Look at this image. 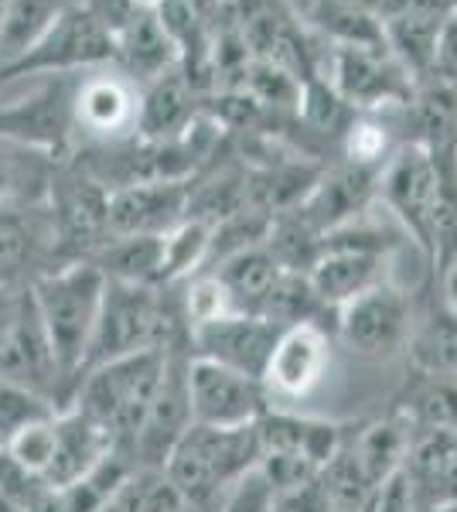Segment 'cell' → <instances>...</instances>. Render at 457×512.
<instances>
[{"label":"cell","instance_id":"obj_1","mask_svg":"<svg viewBox=\"0 0 457 512\" xmlns=\"http://www.w3.org/2000/svg\"><path fill=\"white\" fill-rule=\"evenodd\" d=\"M174 349H188V321L181 311V297H171V287L106 280L103 308H99L82 373L123 359V355Z\"/></svg>","mask_w":457,"mask_h":512},{"label":"cell","instance_id":"obj_2","mask_svg":"<svg viewBox=\"0 0 457 512\" xmlns=\"http://www.w3.org/2000/svg\"><path fill=\"white\" fill-rule=\"evenodd\" d=\"M263 458L256 424L246 427H209L191 424L164 461V475L185 499L188 509L219 512L232 485L256 472Z\"/></svg>","mask_w":457,"mask_h":512},{"label":"cell","instance_id":"obj_3","mask_svg":"<svg viewBox=\"0 0 457 512\" xmlns=\"http://www.w3.org/2000/svg\"><path fill=\"white\" fill-rule=\"evenodd\" d=\"M103 291V270L89 260L55 267L38 280H31V297H35L41 325L48 332L58 366L72 383V393H76L82 366H86V352L96 332L99 308H103Z\"/></svg>","mask_w":457,"mask_h":512},{"label":"cell","instance_id":"obj_4","mask_svg":"<svg viewBox=\"0 0 457 512\" xmlns=\"http://www.w3.org/2000/svg\"><path fill=\"white\" fill-rule=\"evenodd\" d=\"M168 355L171 352H137L93 366L76 383L69 407L96 420L116 441V448L130 454V441H134L137 427L144 424L157 386L164 379V369H168Z\"/></svg>","mask_w":457,"mask_h":512},{"label":"cell","instance_id":"obj_5","mask_svg":"<svg viewBox=\"0 0 457 512\" xmlns=\"http://www.w3.org/2000/svg\"><path fill=\"white\" fill-rule=\"evenodd\" d=\"M440 195H444V147L430 151V147L406 140L382 164L379 202L413 236V243L430 263L437 253Z\"/></svg>","mask_w":457,"mask_h":512},{"label":"cell","instance_id":"obj_6","mask_svg":"<svg viewBox=\"0 0 457 512\" xmlns=\"http://www.w3.org/2000/svg\"><path fill=\"white\" fill-rule=\"evenodd\" d=\"M48 212L55 226V267L93 260L110 243V192L99 188L93 178L82 175L72 161H58Z\"/></svg>","mask_w":457,"mask_h":512},{"label":"cell","instance_id":"obj_7","mask_svg":"<svg viewBox=\"0 0 457 512\" xmlns=\"http://www.w3.org/2000/svg\"><path fill=\"white\" fill-rule=\"evenodd\" d=\"M113 62L116 38L79 0L48 28V35L31 52H24L18 62L0 69V86L28 76H79V72H93Z\"/></svg>","mask_w":457,"mask_h":512},{"label":"cell","instance_id":"obj_8","mask_svg":"<svg viewBox=\"0 0 457 512\" xmlns=\"http://www.w3.org/2000/svg\"><path fill=\"white\" fill-rule=\"evenodd\" d=\"M318 72L355 113L403 110L413 99V79L389 55V48H359V45H328L318 62Z\"/></svg>","mask_w":457,"mask_h":512},{"label":"cell","instance_id":"obj_9","mask_svg":"<svg viewBox=\"0 0 457 512\" xmlns=\"http://www.w3.org/2000/svg\"><path fill=\"white\" fill-rule=\"evenodd\" d=\"M413 301L393 280L372 287L335 311V332L362 359H393L406 352L413 332Z\"/></svg>","mask_w":457,"mask_h":512},{"label":"cell","instance_id":"obj_10","mask_svg":"<svg viewBox=\"0 0 457 512\" xmlns=\"http://www.w3.org/2000/svg\"><path fill=\"white\" fill-rule=\"evenodd\" d=\"M188 403L191 420L209 427L256 424L273 407L263 379L236 373L212 359L188 355Z\"/></svg>","mask_w":457,"mask_h":512},{"label":"cell","instance_id":"obj_11","mask_svg":"<svg viewBox=\"0 0 457 512\" xmlns=\"http://www.w3.org/2000/svg\"><path fill=\"white\" fill-rule=\"evenodd\" d=\"M188 355V349H174L168 355V369H164L151 410L130 441V458L140 468H164L174 444L195 424L188 403Z\"/></svg>","mask_w":457,"mask_h":512},{"label":"cell","instance_id":"obj_12","mask_svg":"<svg viewBox=\"0 0 457 512\" xmlns=\"http://www.w3.org/2000/svg\"><path fill=\"white\" fill-rule=\"evenodd\" d=\"M280 338V328L270 325L260 315H222L205 325H195L188 332V352L198 359H212L219 366H229L236 373L263 379L270 352Z\"/></svg>","mask_w":457,"mask_h":512},{"label":"cell","instance_id":"obj_13","mask_svg":"<svg viewBox=\"0 0 457 512\" xmlns=\"http://www.w3.org/2000/svg\"><path fill=\"white\" fill-rule=\"evenodd\" d=\"M55 226L45 205H0V287H28L52 270Z\"/></svg>","mask_w":457,"mask_h":512},{"label":"cell","instance_id":"obj_14","mask_svg":"<svg viewBox=\"0 0 457 512\" xmlns=\"http://www.w3.org/2000/svg\"><path fill=\"white\" fill-rule=\"evenodd\" d=\"M379 175L382 168H369V164L355 161H345L331 171L324 168L318 185L304 195V202L294 205V212L318 236L335 233V229L365 216L372 198H379Z\"/></svg>","mask_w":457,"mask_h":512},{"label":"cell","instance_id":"obj_15","mask_svg":"<svg viewBox=\"0 0 457 512\" xmlns=\"http://www.w3.org/2000/svg\"><path fill=\"white\" fill-rule=\"evenodd\" d=\"M140 89L120 72H93L76 82L72 96V123L86 144H113L134 137Z\"/></svg>","mask_w":457,"mask_h":512},{"label":"cell","instance_id":"obj_16","mask_svg":"<svg viewBox=\"0 0 457 512\" xmlns=\"http://www.w3.org/2000/svg\"><path fill=\"white\" fill-rule=\"evenodd\" d=\"M191 178L140 181L110 192V236H164L188 219Z\"/></svg>","mask_w":457,"mask_h":512},{"label":"cell","instance_id":"obj_17","mask_svg":"<svg viewBox=\"0 0 457 512\" xmlns=\"http://www.w3.org/2000/svg\"><path fill=\"white\" fill-rule=\"evenodd\" d=\"M331 362V335L324 325H297L284 328L270 352L263 386L270 400H301L321 383Z\"/></svg>","mask_w":457,"mask_h":512},{"label":"cell","instance_id":"obj_18","mask_svg":"<svg viewBox=\"0 0 457 512\" xmlns=\"http://www.w3.org/2000/svg\"><path fill=\"white\" fill-rule=\"evenodd\" d=\"M256 434H260L263 454H301V458L324 468L345 448L352 431L345 424H335V420L304 417L284 407H270L256 420Z\"/></svg>","mask_w":457,"mask_h":512},{"label":"cell","instance_id":"obj_19","mask_svg":"<svg viewBox=\"0 0 457 512\" xmlns=\"http://www.w3.org/2000/svg\"><path fill=\"white\" fill-rule=\"evenodd\" d=\"M307 277L328 311H338L352 297L393 280L389 277V253L355 250V246H324Z\"/></svg>","mask_w":457,"mask_h":512},{"label":"cell","instance_id":"obj_20","mask_svg":"<svg viewBox=\"0 0 457 512\" xmlns=\"http://www.w3.org/2000/svg\"><path fill=\"white\" fill-rule=\"evenodd\" d=\"M202 113V96L191 89L181 69H171L154 82L140 86L137 96V127L140 140H178Z\"/></svg>","mask_w":457,"mask_h":512},{"label":"cell","instance_id":"obj_21","mask_svg":"<svg viewBox=\"0 0 457 512\" xmlns=\"http://www.w3.org/2000/svg\"><path fill=\"white\" fill-rule=\"evenodd\" d=\"M120 451L116 441L96 420H89L86 414H79L76 407L58 410L55 417V458L45 472V482L62 489V485L79 482L82 475H89L106 454Z\"/></svg>","mask_w":457,"mask_h":512},{"label":"cell","instance_id":"obj_22","mask_svg":"<svg viewBox=\"0 0 457 512\" xmlns=\"http://www.w3.org/2000/svg\"><path fill=\"white\" fill-rule=\"evenodd\" d=\"M181 55L171 35L164 31V24L157 21L154 11L140 14V18L116 38V72L127 76L134 86H147L164 72L178 69Z\"/></svg>","mask_w":457,"mask_h":512},{"label":"cell","instance_id":"obj_23","mask_svg":"<svg viewBox=\"0 0 457 512\" xmlns=\"http://www.w3.org/2000/svg\"><path fill=\"white\" fill-rule=\"evenodd\" d=\"M205 274H215V280H219L222 291L229 297L232 311H239V315H260L277 277L284 274V267L267 250V243H260L229 256V260H222L219 267L205 270Z\"/></svg>","mask_w":457,"mask_h":512},{"label":"cell","instance_id":"obj_24","mask_svg":"<svg viewBox=\"0 0 457 512\" xmlns=\"http://www.w3.org/2000/svg\"><path fill=\"white\" fill-rule=\"evenodd\" d=\"M413 427L400 410L389 417H379L372 424H362V431L348 437V448H352L355 461L362 465L365 478L372 485H386L393 475H400L406 468V454H410Z\"/></svg>","mask_w":457,"mask_h":512},{"label":"cell","instance_id":"obj_25","mask_svg":"<svg viewBox=\"0 0 457 512\" xmlns=\"http://www.w3.org/2000/svg\"><path fill=\"white\" fill-rule=\"evenodd\" d=\"M58 158L0 137V205H45Z\"/></svg>","mask_w":457,"mask_h":512},{"label":"cell","instance_id":"obj_26","mask_svg":"<svg viewBox=\"0 0 457 512\" xmlns=\"http://www.w3.org/2000/svg\"><path fill=\"white\" fill-rule=\"evenodd\" d=\"M447 18L451 14H410V18L382 24V38H386L389 55L400 62V69L413 79V86L427 76H434L440 31H444Z\"/></svg>","mask_w":457,"mask_h":512},{"label":"cell","instance_id":"obj_27","mask_svg":"<svg viewBox=\"0 0 457 512\" xmlns=\"http://www.w3.org/2000/svg\"><path fill=\"white\" fill-rule=\"evenodd\" d=\"M106 280L164 287V236H113L93 260Z\"/></svg>","mask_w":457,"mask_h":512},{"label":"cell","instance_id":"obj_28","mask_svg":"<svg viewBox=\"0 0 457 512\" xmlns=\"http://www.w3.org/2000/svg\"><path fill=\"white\" fill-rule=\"evenodd\" d=\"M72 4L79 0H11L4 24H0V69L31 52Z\"/></svg>","mask_w":457,"mask_h":512},{"label":"cell","instance_id":"obj_29","mask_svg":"<svg viewBox=\"0 0 457 512\" xmlns=\"http://www.w3.org/2000/svg\"><path fill=\"white\" fill-rule=\"evenodd\" d=\"M400 414L413 431H457V379L427 376L413 369L400 400Z\"/></svg>","mask_w":457,"mask_h":512},{"label":"cell","instance_id":"obj_30","mask_svg":"<svg viewBox=\"0 0 457 512\" xmlns=\"http://www.w3.org/2000/svg\"><path fill=\"white\" fill-rule=\"evenodd\" d=\"M406 355H410L417 373L457 379V318L444 304L423 321H413Z\"/></svg>","mask_w":457,"mask_h":512},{"label":"cell","instance_id":"obj_31","mask_svg":"<svg viewBox=\"0 0 457 512\" xmlns=\"http://www.w3.org/2000/svg\"><path fill=\"white\" fill-rule=\"evenodd\" d=\"M311 24L321 31V38L328 45L386 48L379 18L359 0H314Z\"/></svg>","mask_w":457,"mask_h":512},{"label":"cell","instance_id":"obj_32","mask_svg":"<svg viewBox=\"0 0 457 512\" xmlns=\"http://www.w3.org/2000/svg\"><path fill=\"white\" fill-rule=\"evenodd\" d=\"M185 499L164 468H134L96 512H185Z\"/></svg>","mask_w":457,"mask_h":512},{"label":"cell","instance_id":"obj_33","mask_svg":"<svg viewBox=\"0 0 457 512\" xmlns=\"http://www.w3.org/2000/svg\"><path fill=\"white\" fill-rule=\"evenodd\" d=\"M324 315L335 318V311H328L321 304L311 277L294 274V270H284V274L277 277V284H273L267 304H263V311H260V318H267L280 332H284V328H297V325H321Z\"/></svg>","mask_w":457,"mask_h":512},{"label":"cell","instance_id":"obj_34","mask_svg":"<svg viewBox=\"0 0 457 512\" xmlns=\"http://www.w3.org/2000/svg\"><path fill=\"white\" fill-rule=\"evenodd\" d=\"M359 113L338 96V89L331 86L321 72L307 76L301 82V103H297V120L304 123L311 134L321 137H345L348 127L355 123Z\"/></svg>","mask_w":457,"mask_h":512},{"label":"cell","instance_id":"obj_35","mask_svg":"<svg viewBox=\"0 0 457 512\" xmlns=\"http://www.w3.org/2000/svg\"><path fill=\"white\" fill-rule=\"evenodd\" d=\"M212 226L202 219H185L164 233V287L185 284L188 277L202 274L209 256Z\"/></svg>","mask_w":457,"mask_h":512},{"label":"cell","instance_id":"obj_36","mask_svg":"<svg viewBox=\"0 0 457 512\" xmlns=\"http://www.w3.org/2000/svg\"><path fill=\"white\" fill-rule=\"evenodd\" d=\"M55 414L58 407L52 400H45L41 393L28 390L21 383L0 379V448L24 427L38 424V420H52Z\"/></svg>","mask_w":457,"mask_h":512},{"label":"cell","instance_id":"obj_37","mask_svg":"<svg viewBox=\"0 0 457 512\" xmlns=\"http://www.w3.org/2000/svg\"><path fill=\"white\" fill-rule=\"evenodd\" d=\"M55 417L24 427V431L14 434L0 451H4L18 468H24V472L45 478L48 465H52V458H55Z\"/></svg>","mask_w":457,"mask_h":512},{"label":"cell","instance_id":"obj_38","mask_svg":"<svg viewBox=\"0 0 457 512\" xmlns=\"http://www.w3.org/2000/svg\"><path fill=\"white\" fill-rule=\"evenodd\" d=\"M273 502H277V495L270 492V485L263 482L260 472H249L243 482L232 485L219 512H273Z\"/></svg>","mask_w":457,"mask_h":512},{"label":"cell","instance_id":"obj_39","mask_svg":"<svg viewBox=\"0 0 457 512\" xmlns=\"http://www.w3.org/2000/svg\"><path fill=\"white\" fill-rule=\"evenodd\" d=\"M82 7H86L113 38H120L140 14H147V11H140L134 0H82Z\"/></svg>","mask_w":457,"mask_h":512},{"label":"cell","instance_id":"obj_40","mask_svg":"<svg viewBox=\"0 0 457 512\" xmlns=\"http://www.w3.org/2000/svg\"><path fill=\"white\" fill-rule=\"evenodd\" d=\"M379 24L410 18V14H451V0H362Z\"/></svg>","mask_w":457,"mask_h":512},{"label":"cell","instance_id":"obj_41","mask_svg":"<svg viewBox=\"0 0 457 512\" xmlns=\"http://www.w3.org/2000/svg\"><path fill=\"white\" fill-rule=\"evenodd\" d=\"M369 512H417V495H413V485L406 472L393 475L386 485H379Z\"/></svg>","mask_w":457,"mask_h":512},{"label":"cell","instance_id":"obj_42","mask_svg":"<svg viewBox=\"0 0 457 512\" xmlns=\"http://www.w3.org/2000/svg\"><path fill=\"white\" fill-rule=\"evenodd\" d=\"M273 512H335V509H331V502H328V495H324L321 482L314 478V482L304 485V489L277 495Z\"/></svg>","mask_w":457,"mask_h":512},{"label":"cell","instance_id":"obj_43","mask_svg":"<svg viewBox=\"0 0 457 512\" xmlns=\"http://www.w3.org/2000/svg\"><path fill=\"white\" fill-rule=\"evenodd\" d=\"M28 287H0V349H4V342L11 338L14 325H18L24 297H28Z\"/></svg>","mask_w":457,"mask_h":512},{"label":"cell","instance_id":"obj_44","mask_svg":"<svg viewBox=\"0 0 457 512\" xmlns=\"http://www.w3.org/2000/svg\"><path fill=\"white\" fill-rule=\"evenodd\" d=\"M437 76L457 82V18L444 21V31H440V45H437Z\"/></svg>","mask_w":457,"mask_h":512},{"label":"cell","instance_id":"obj_45","mask_svg":"<svg viewBox=\"0 0 457 512\" xmlns=\"http://www.w3.org/2000/svg\"><path fill=\"white\" fill-rule=\"evenodd\" d=\"M440 291H444V308L457 318V256L440 267Z\"/></svg>","mask_w":457,"mask_h":512},{"label":"cell","instance_id":"obj_46","mask_svg":"<svg viewBox=\"0 0 457 512\" xmlns=\"http://www.w3.org/2000/svg\"><path fill=\"white\" fill-rule=\"evenodd\" d=\"M134 4L140 7V11H157V7H161L164 0H134Z\"/></svg>","mask_w":457,"mask_h":512},{"label":"cell","instance_id":"obj_47","mask_svg":"<svg viewBox=\"0 0 457 512\" xmlns=\"http://www.w3.org/2000/svg\"><path fill=\"white\" fill-rule=\"evenodd\" d=\"M0 512H21L14 502H7V499H0Z\"/></svg>","mask_w":457,"mask_h":512},{"label":"cell","instance_id":"obj_48","mask_svg":"<svg viewBox=\"0 0 457 512\" xmlns=\"http://www.w3.org/2000/svg\"><path fill=\"white\" fill-rule=\"evenodd\" d=\"M7 7H11V0H0V24H4V14H7Z\"/></svg>","mask_w":457,"mask_h":512},{"label":"cell","instance_id":"obj_49","mask_svg":"<svg viewBox=\"0 0 457 512\" xmlns=\"http://www.w3.org/2000/svg\"><path fill=\"white\" fill-rule=\"evenodd\" d=\"M451 14H454V18H457V0H451Z\"/></svg>","mask_w":457,"mask_h":512},{"label":"cell","instance_id":"obj_50","mask_svg":"<svg viewBox=\"0 0 457 512\" xmlns=\"http://www.w3.org/2000/svg\"><path fill=\"white\" fill-rule=\"evenodd\" d=\"M185 512H205V509H185Z\"/></svg>","mask_w":457,"mask_h":512}]
</instances>
